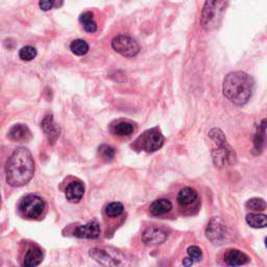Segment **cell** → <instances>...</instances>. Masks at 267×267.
<instances>
[{"label": "cell", "mask_w": 267, "mask_h": 267, "mask_svg": "<svg viewBox=\"0 0 267 267\" xmlns=\"http://www.w3.org/2000/svg\"><path fill=\"white\" fill-rule=\"evenodd\" d=\"M7 137L14 142H27L32 139V133L24 125H15L8 131Z\"/></svg>", "instance_id": "14"}, {"label": "cell", "mask_w": 267, "mask_h": 267, "mask_svg": "<svg viewBox=\"0 0 267 267\" xmlns=\"http://www.w3.org/2000/svg\"><path fill=\"white\" fill-rule=\"evenodd\" d=\"M164 144V136L159 128H152L145 131L136 140L135 148L144 150L146 152H155L159 150Z\"/></svg>", "instance_id": "5"}, {"label": "cell", "mask_w": 267, "mask_h": 267, "mask_svg": "<svg viewBox=\"0 0 267 267\" xmlns=\"http://www.w3.org/2000/svg\"><path fill=\"white\" fill-rule=\"evenodd\" d=\"M53 2H54V7H57V8L63 5V0H53Z\"/></svg>", "instance_id": "31"}, {"label": "cell", "mask_w": 267, "mask_h": 267, "mask_svg": "<svg viewBox=\"0 0 267 267\" xmlns=\"http://www.w3.org/2000/svg\"><path fill=\"white\" fill-rule=\"evenodd\" d=\"M19 57L22 61H33L37 57V49L33 46H24L19 51Z\"/></svg>", "instance_id": "25"}, {"label": "cell", "mask_w": 267, "mask_h": 267, "mask_svg": "<svg viewBox=\"0 0 267 267\" xmlns=\"http://www.w3.org/2000/svg\"><path fill=\"white\" fill-rule=\"evenodd\" d=\"M79 22L83 24L86 32L93 34L97 30V23L94 20V16L91 12L83 13L79 16Z\"/></svg>", "instance_id": "20"}, {"label": "cell", "mask_w": 267, "mask_h": 267, "mask_svg": "<svg viewBox=\"0 0 267 267\" xmlns=\"http://www.w3.org/2000/svg\"><path fill=\"white\" fill-rule=\"evenodd\" d=\"M265 128H266V119H263L261 125L258 127V132L256 134L255 137V148L256 150H262L263 144H264V139H265Z\"/></svg>", "instance_id": "22"}, {"label": "cell", "mask_w": 267, "mask_h": 267, "mask_svg": "<svg viewBox=\"0 0 267 267\" xmlns=\"http://www.w3.org/2000/svg\"><path fill=\"white\" fill-rule=\"evenodd\" d=\"M35 173V162L30 151L25 147L14 150L6 162V183L12 187H22L33 179Z\"/></svg>", "instance_id": "1"}, {"label": "cell", "mask_w": 267, "mask_h": 267, "mask_svg": "<svg viewBox=\"0 0 267 267\" xmlns=\"http://www.w3.org/2000/svg\"><path fill=\"white\" fill-rule=\"evenodd\" d=\"M193 263H194V260L191 259L190 257H189V258H185L183 260V265H185V266H191Z\"/></svg>", "instance_id": "30"}, {"label": "cell", "mask_w": 267, "mask_h": 267, "mask_svg": "<svg viewBox=\"0 0 267 267\" xmlns=\"http://www.w3.org/2000/svg\"><path fill=\"white\" fill-rule=\"evenodd\" d=\"M73 235L77 238L97 239L100 236V227L97 221H90L86 224L79 225L74 231Z\"/></svg>", "instance_id": "10"}, {"label": "cell", "mask_w": 267, "mask_h": 267, "mask_svg": "<svg viewBox=\"0 0 267 267\" xmlns=\"http://www.w3.org/2000/svg\"><path fill=\"white\" fill-rule=\"evenodd\" d=\"M39 6L41 9H42V11L47 12L54 7V2H53V0H40Z\"/></svg>", "instance_id": "29"}, {"label": "cell", "mask_w": 267, "mask_h": 267, "mask_svg": "<svg viewBox=\"0 0 267 267\" xmlns=\"http://www.w3.org/2000/svg\"><path fill=\"white\" fill-rule=\"evenodd\" d=\"M85 194L84 184L79 181L70 182L65 190V197L68 201L76 203L81 200Z\"/></svg>", "instance_id": "13"}, {"label": "cell", "mask_w": 267, "mask_h": 267, "mask_svg": "<svg viewBox=\"0 0 267 267\" xmlns=\"http://www.w3.org/2000/svg\"><path fill=\"white\" fill-rule=\"evenodd\" d=\"M207 238L214 244L222 243L227 238V228L219 217H214L209 222L206 230Z\"/></svg>", "instance_id": "9"}, {"label": "cell", "mask_w": 267, "mask_h": 267, "mask_svg": "<svg viewBox=\"0 0 267 267\" xmlns=\"http://www.w3.org/2000/svg\"><path fill=\"white\" fill-rule=\"evenodd\" d=\"M0 203H1V195H0Z\"/></svg>", "instance_id": "32"}, {"label": "cell", "mask_w": 267, "mask_h": 267, "mask_svg": "<svg viewBox=\"0 0 267 267\" xmlns=\"http://www.w3.org/2000/svg\"><path fill=\"white\" fill-rule=\"evenodd\" d=\"M123 211H125V207H123V204L121 202H117V201L111 202L106 207V214L111 218H116V217L120 216V215L123 213Z\"/></svg>", "instance_id": "24"}, {"label": "cell", "mask_w": 267, "mask_h": 267, "mask_svg": "<svg viewBox=\"0 0 267 267\" xmlns=\"http://www.w3.org/2000/svg\"><path fill=\"white\" fill-rule=\"evenodd\" d=\"M245 220L250 227L254 229H263L266 228L267 225V217L264 214H257V213L249 214L248 216H246Z\"/></svg>", "instance_id": "19"}, {"label": "cell", "mask_w": 267, "mask_h": 267, "mask_svg": "<svg viewBox=\"0 0 267 267\" xmlns=\"http://www.w3.org/2000/svg\"><path fill=\"white\" fill-rule=\"evenodd\" d=\"M70 50L72 51L75 56L81 57V56H85L89 51V45L84 40H80V39L74 40L70 44Z\"/></svg>", "instance_id": "21"}, {"label": "cell", "mask_w": 267, "mask_h": 267, "mask_svg": "<svg viewBox=\"0 0 267 267\" xmlns=\"http://www.w3.org/2000/svg\"><path fill=\"white\" fill-rule=\"evenodd\" d=\"M198 192L191 187L182 189L178 194V201L181 206H189L198 200Z\"/></svg>", "instance_id": "18"}, {"label": "cell", "mask_w": 267, "mask_h": 267, "mask_svg": "<svg viewBox=\"0 0 267 267\" xmlns=\"http://www.w3.org/2000/svg\"><path fill=\"white\" fill-rule=\"evenodd\" d=\"M254 79L242 71L229 73L223 79L222 92L233 104L243 106L248 104L254 92Z\"/></svg>", "instance_id": "2"}, {"label": "cell", "mask_w": 267, "mask_h": 267, "mask_svg": "<svg viewBox=\"0 0 267 267\" xmlns=\"http://www.w3.org/2000/svg\"><path fill=\"white\" fill-rule=\"evenodd\" d=\"M19 213L21 216L28 219L38 218L42 215L45 209V202L38 195L29 194L23 198L19 203Z\"/></svg>", "instance_id": "7"}, {"label": "cell", "mask_w": 267, "mask_h": 267, "mask_svg": "<svg viewBox=\"0 0 267 267\" xmlns=\"http://www.w3.org/2000/svg\"><path fill=\"white\" fill-rule=\"evenodd\" d=\"M167 239V233L156 227L147 228L142 234V241L146 245L161 244Z\"/></svg>", "instance_id": "11"}, {"label": "cell", "mask_w": 267, "mask_h": 267, "mask_svg": "<svg viewBox=\"0 0 267 267\" xmlns=\"http://www.w3.org/2000/svg\"><path fill=\"white\" fill-rule=\"evenodd\" d=\"M99 155L106 161H112L115 157V149L110 145H101L99 147Z\"/></svg>", "instance_id": "27"}, {"label": "cell", "mask_w": 267, "mask_h": 267, "mask_svg": "<svg viewBox=\"0 0 267 267\" xmlns=\"http://www.w3.org/2000/svg\"><path fill=\"white\" fill-rule=\"evenodd\" d=\"M172 209V203L167 199H160L153 201L150 207L149 211L155 216H160V215H164L168 213Z\"/></svg>", "instance_id": "17"}, {"label": "cell", "mask_w": 267, "mask_h": 267, "mask_svg": "<svg viewBox=\"0 0 267 267\" xmlns=\"http://www.w3.org/2000/svg\"><path fill=\"white\" fill-rule=\"evenodd\" d=\"M209 137L213 142L212 158L216 167H223L224 165H233L236 163V153L228 143L224 134L219 129H213L209 133Z\"/></svg>", "instance_id": "3"}, {"label": "cell", "mask_w": 267, "mask_h": 267, "mask_svg": "<svg viewBox=\"0 0 267 267\" xmlns=\"http://www.w3.org/2000/svg\"><path fill=\"white\" fill-rule=\"evenodd\" d=\"M249 261H250L249 256L238 250H230L224 255V262L230 266L244 265Z\"/></svg>", "instance_id": "15"}, {"label": "cell", "mask_w": 267, "mask_h": 267, "mask_svg": "<svg viewBox=\"0 0 267 267\" xmlns=\"http://www.w3.org/2000/svg\"><path fill=\"white\" fill-rule=\"evenodd\" d=\"M43 260V253L41 251V249L37 248H32L29 249L24 257V261L23 264L26 267H35L38 266Z\"/></svg>", "instance_id": "16"}, {"label": "cell", "mask_w": 267, "mask_h": 267, "mask_svg": "<svg viewBox=\"0 0 267 267\" xmlns=\"http://www.w3.org/2000/svg\"><path fill=\"white\" fill-rule=\"evenodd\" d=\"M187 253H188L190 258L193 259V260H195V261H200L201 259V257H202L201 250L199 248V246H197V245L189 246L188 250H187Z\"/></svg>", "instance_id": "28"}, {"label": "cell", "mask_w": 267, "mask_h": 267, "mask_svg": "<svg viewBox=\"0 0 267 267\" xmlns=\"http://www.w3.org/2000/svg\"><path fill=\"white\" fill-rule=\"evenodd\" d=\"M41 129L43 130L50 144H55L60 137L61 130L54 121L53 115H46L41 122Z\"/></svg>", "instance_id": "12"}, {"label": "cell", "mask_w": 267, "mask_h": 267, "mask_svg": "<svg viewBox=\"0 0 267 267\" xmlns=\"http://www.w3.org/2000/svg\"><path fill=\"white\" fill-rule=\"evenodd\" d=\"M92 259L104 266H119L128 264L125 254L113 249H92L89 252Z\"/></svg>", "instance_id": "6"}, {"label": "cell", "mask_w": 267, "mask_h": 267, "mask_svg": "<svg viewBox=\"0 0 267 267\" xmlns=\"http://www.w3.org/2000/svg\"><path fill=\"white\" fill-rule=\"evenodd\" d=\"M113 132L118 136H130L134 133V126L130 122L122 121L114 127Z\"/></svg>", "instance_id": "23"}, {"label": "cell", "mask_w": 267, "mask_h": 267, "mask_svg": "<svg viewBox=\"0 0 267 267\" xmlns=\"http://www.w3.org/2000/svg\"><path fill=\"white\" fill-rule=\"evenodd\" d=\"M230 0H206L200 16L201 27L211 32L220 26Z\"/></svg>", "instance_id": "4"}, {"label": "cell", "mask_w": 267, "mask_h": 267, "mask_svg": "<svg viewBox=\"0 0 267 267\" xmlns=\"http://www.w3.org/2000/svg\"><path fill=\"white\" fill-rule=\"evenodd\" d=\"M245 207L254 211H264L266 209V202L262 199H252L245 203Z\"/></svg>", "instance_id": "26"}, {"label": "cell", "mask_w": 267, "mask_h": 267, "mask_svg": "<svg viewBox=\"0 0 267 267\" xmlns=\"http://www.w3.org/2000/svg\"><path fill=\"white\" fill-rule=\"evenodd\" d=\"M112 48L122 57L129 59L136 57L140 51V46L137 41L126 35H119L113 39Z\"/></svg>", "instance_id": "8"}]
</instances>
